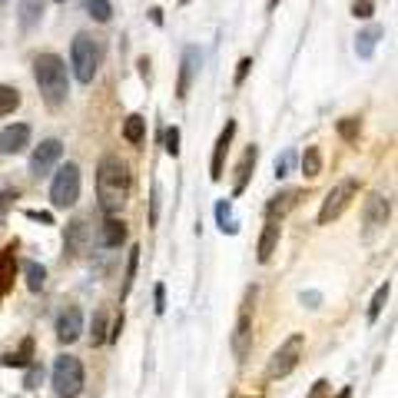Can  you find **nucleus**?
Returning a JSON list of instances; mask_svg holds the SVG:
<instances>
[{"label":"nucleus","mask_w":398,"mask_h":398,"mask_svg":"<svg viewBox=\"0 0 398 398\" xmlns=\"http://www.w3.org/2000/svg\"><path fill=\"white\" fill-rule=\"evenodd\" d=\"M57 4H63V0H57Z\"/></svg>","instance_id":"50"},{"label":"nucleus","mask_w":398,"mask_h":398,"mask_svg":"<svg viewBox=\"0 0 398 398\" xmlns=\"http://www.w3.org/2000/svg\"><path fill=\"white\" fill-rule=\"evenodd\" d=\"M140 77L150 80V60H146V57H140Z\"/></svg>","instance_id":"46"},{"label":"nucleus","mask_w":398,"mask_h":398,"mask_svg":"<svg viewBox=\"0 0 398 398\" xmlns=\"http://www.w3.org/2000/svg\"><path fill=\"white\" fill-rule=\"evenodd\" d=\"M107 312L103 309H97L93 312V322H90V342H93V345H103V342H107Z\"/></svg>","instance_id":"30"},{"label":"nucleus","mask_w":398,"mask_h":398,"mask_svg":"<svg viewBox=\"0 0 398 398\" xmlns=\"http://www.w3.org/2000/svg\"><path fill=\"white\" fill-rule=\"evenodd\" d=\"M140 246H133L130 249V256H127V272H123V299L130 295V289H133V282H136V266H140Z\"/></svg>","instance_id":"29"},{"label":"nucleus","mask_w":398,"mask_h":398,"mask_svg":"<svg viewBox=\"0 0 398 398\" xmlns=\"http://www.w3.org/2000/svg\"><path fill=\"white\" fill-rule=\"evenodd\" d=\"M60 156H63V143H60L57 136H53V140H43V143L30 153V176H37V179L47 176L50 169L60 163Z\"/></svg>","instance_id":"10"},{"label":"nucleus","mask_w":398,"mask_h":398,"mask_svg":"<svg viewBox=\"0 0 398 398\" xmlns=\"http://www.w3.org/2000/svg\"><path fill=\"white\" fill-rule=\"evenodd\" d=\"M372 14H375V4H372V0H355V4H352V17L369 20Z\"/></svg>","instance_id":"37"},{"label":"nucleus","mask_w":398,"mask_h":398,"mask_svg":"<svg viewBox=\"0 0 398 398\" xmlns=\"http://www.w3.org/2000/svg\"><path fill=\"white\" fill-rule=\"evenodd\" d=\"M150 20H153L156 27H163V10H159V7H153V10H150Z\"/></svg>","instance_id":"45"},{"label":"nucleus","mask_w":398,"mask_h":398,"mask_svg":"<svg viewBox=\"0 0 398 398\" xmlns=\"http://www.w3.org/2000/svg\"><path fill=\"white\" fill-rule=\"evenodd\" d=\"M0 4H4V0H0Z\"/></svg>","instance_id":"51"},{"label":"nucleus","mask_w":398,"mask_h":398,"mask_svg":"<svg viewBox=\"0 0 398 398\" xmlns=\"http://www.w3.org/2000/svg\"><path fill=\"white\" fill-rule=\"evenodd\" d=\"M143 136H146V117L143 113H130L127 123H123V140L133 146L143 143Z\"/></svg>","instance_id":"25"},{"label":"nucleus","mask_w":398,"mask_h":398,"mask_svg":"<svg viewBox=\"0 0 398 398\" xmlns=\"http://www.w3.org/2000/svg\"><path fill=\"white\" fill-rule=\"evenodd\" d=\"M233 136H236V120H226L223 133H219V140H216V146H213V159H209V176H213V183L223 179L226 156H229V146H233Z\"/></svg>","instance_id":"11"},{"label":"nucleus","mask_w":398,"mask_h":398,"mask_svg":"<svg viewBox=\"0 0 398 398\" xmlns=\"http://www.w3.org/2000/svg\"><path fill=\"white\" fill-rule=\"evenodd\" d=\"M23 276H27V289L30 292H43L47 286V269L40 263H23Z\"/></svg>","instance_id":"27"},{"label":"nucleus","mask_w":398,"mask_h":398,"mask_svg":"<svg viewBox=\"0 0 398 398\" xmlns=\"http://www.w3.org/2000/svg\"><path fill=\"white\" fill-rule=\"evenodd\" d=\"M80 335H83V312H80V305H67L57 315V339L63 345H73Z\"/></svg>","instance_id":"12"},{"label":"nucleus","mask_w":398,"mask_h":398,"mask_svg":"<svg viewBox=\"0 0 398 398\" xmlns=\"http://www.w3.org/2000/svg\"><path fill=\"white\" fill-rule=\"evenodd\" d=\"M389 216H392V203H389V196H382V193H372L365 203H362V223H365V236H375L382 229V226L389 223Z\"/></svg>","instance_id":"9"},{"label":"nucleus","mask_w":398,"mask_h":398,"mask_svg":"<svg viewBox=\"0 0 398 398\" xmlns=\"http://www.w3.org/2000/svg\"><path fill=\"white\" fill-rule=\"evenodd\" d=\"M23 216L33 219V223H40V226H53V216L43 213V209H23Z\"/></svg>","instance_id":"39"},{"label":"nucleus","mask_w":398,"mask_h":398,"mask_svg":"<svg viewBox=\"0 0 398 398\" xmlns=\"http://www.w3.org/2000/svg\"><path fill=\"white\" fill-rule=\"evenodd\" d=\"M302 349H305V335H302V332L289 335L279 349L272 352L266 375H269V379H286L289 372H295V365H299V359H302Z\"/></svg>","instance_id":"8"},{"label":"nucleus","mask_w":398,"mask_h":398,"mask_svg":"<svg viewBox=\"0 0 398 398\" xmlns=\"http://www.w3.org/2000/svg\"><path fill=\"white\" fill-rule=\"evenodd\" d=\"M349 395H352V389H342V395H339V398H349Z\"/></svg>","instance_id":"47"},{"label":"nucleus","mask_w":398,"mask_h":398,"mask_svg":"<svg viewBox=\"0 0 398 398\" xmlns=\"http://www.w3.org/2000/svg\"><path fill=\"white\" fill-rule=\"evenodd\" d=\"M196 73H199V47H186L183 60H179V83H176V100L189 97V87H193Z\"/></svg>","instance_id":"13"},{"label":"nucleus","mask_w":398,"mask_h":398,"mask_svg":"<svg viewBox=\"0 0 398 398\" xmlns=\"http://www.w3.org/2000/svg\"><path fill=\"white\" fill-rule=\"evenodd\" d=\"M130 189H133V176H130L127 163L120 156H103L97 166V199L100 209L107 216H117L130 199Z\"/></svg>","instance_id":"1"},{"label":"nucleus","mask_w":398,"mask_h":398,"mask_svg":"<svg viewBox=\"0 0 398 398\" xmlns=\"http://www.w3.org/2000/svg\"><path fill=\"white\" fill-rule=\"evenodd\" d=\"M179 4H189V0H179Z\"/></svg>","instance_id":"49"},{"label":"nucleus","mask_w":398,"mask_h":398,"mask_svg":"<svg viewBox=\"0 0 398 398\" xmlns=\"http://www.w3.org/2000/svg\"><path fill=\"white\" fill-rule=\"evenodd\" d=\"M40 382H43V365H40V362H30V365H27V379H23V389L33 392V389H40Z\"/></svg>","instance_id":"34"},{"label":"nucleus","mask_w":398,"mask_h":398,"mask_svg":"<svg viewBox=\"0 0 398 398\" xmlns=\"http://www.w3.org/2000/svg\"><path fill=\"white\" fill-rule=\"evenodd\" d=\"M153 302H156V305H153L156 315H163V312H166V286H163V282L153 289Z\"/></svg>","instance_id":"40"},{"label":"nucleus","mask_w":398,"mask_h":398,"mask_svg":"<svg viewBox=\"0 0 398 398\" xmlns=\"http://www.w3.org/2000/svg\"><path fill=\"white\" fill-rule=\"evenodd\" d=\"M279 236H282V226L276 223V219H266L263 226V236H259V246H256V259L259 263H269L272 256H276V249H279Z\"/></svg>","instance_id":"18"},{"label":"nucleus","mask_w":398,"mask_h":398,"mask_svg":"<svg viewBox=\"0 0 398 398\" xmlns=\"http://www.w3.org/2000/svg\"><path fill=\"white\" fill-rule=\"evenodd\" d=\"M302 199V189H282L279 196H272L269 203H266V219H276L282 223V216H289Z\"/></svg>","instance_id":"17"},{"label":"nucleus","mask_w":398,"mask_h":398,"mask_svg":"<svg viewBox=\"0 0 398 398\" xmlns=\"http://www.w3.org/2000/svg\"><path fill=\"white\" fill-rule=\"evenodd\" d=\"M256 295L259 289L249 286L239 302V315H236V329H233V352L236 359H246L249 355V345H253V315H256Z\"/></svg>","instance_id":"5"},{"label":"nucleus","mask_w":398,"mask_h":398,"mask_svg":"<svg viewBox=\"0 0 398 398\" xmlns=\"http://www.w3.org/2000/svg\"><path fill=\"white\" fill-rule=\"evenodd\" d=\"M302 173L315 179L322 173V150L319 146H305V153H302Z\"/></svg>","instance_id":"26"},{"label":"nucleus","mask_w":398,"mask_h":398,"mask_svg":"<svg viewBox=\"0 0 398 398\" xmlns=\"http://www.w3.org/2000/svg\"><path fill=\"white\" fill-rule=\"evenodd\" d=\"M30 359H33V339H30V335L20 342L14 352H4V365H7V369H27Z\"/></svg>","instance_id":"22"},{"label":"nucleus","mask_w":398,"mask_h":398,"mask_svg":"<svg viewBox=\"0 0 398 398\" xmlns=\"http://www.w3.org/2000/svg\"><path fill=\"white\" fill-rule=\"evenodd\" d=\"M292 159H295V153H292V150H286L282 156H276V166H272V169H276V179H282V176H289Z\"/></svg>","instance_id":"36"},{"label":"nucleus","mask_w":398,"mask_h":398,"mask_svg":"<svg viewBox=\"0 0 398 398\" xmlns=\"http://www.w3.org/2000/svg\"><path fill=\"white\" fill-rule=\"evenodd\" d=\"M156 216H159V186L153 183V199H150V223H156Z\"/></svg>","instance_id":"43"},{"label":"nucleus","mask_w":398,"mask_h":398,"mask_svg":"<svg viewBox=\"0 0 398 398\" xmlns=\"http://www.w3.org/2000/svg\"><path fill=\"white\" fill-rule=\"evenodd\" d=\"M309 398H329V382H325V379L315 382V385H312V392H309Z\"/></svg>","instance_id":"44"},{"label":"nucleus","mask_w":398,"mask_h":398,"mask_svg":"<svg viewBox=\"0 0 398 398\" xmlns=\"http://www.w3.org/2000/svg\"><path fill=\"white\" fill-rule=\"evenodd\" d=\"M77 199H80V166L67 163L53 173L50 203H53V209H70V206H77Z\"/></svg>","instance_id":"6"},{"label":"nucleus","mask_w":398,"mask_h":398,"mask_svg":"<svg viewBox=\"0 0 398 398\" xmlns=\"http://www.w3.org/2000/svg\"><path fill=\"white\" fill-rule=\"evenodd\" d=\"M359 196V179L355 176H349V179H342L335 189H332L325 199H322V209H319V226H329L335 223L345 209L352 206V199Z\"/></svg>","instance_id":"7"},{"label":"nucleus","mask_w":398,"mask_h":398,"mask_svg":"<svg viewBox=\"0 0 398 398\" xmlns=\"http://www.w3.org/2000/svg\"><path fill=\"white\" fill-rule=\"evenodd\" d=\"M50 385H53V395L57 398H77L83 392V362L77 355H60L53 362Z\"/></svg>","instance_id":"3"},{"label":"nucleus","mask_w":398,"mask_h":398,"mask_svg":"<svg viewBox=\"0 0 398 398\" xmlns=\"http://www.w3.org/2000/svg\"><path fill=\"white\" fill-rule=\"evenodd\" d=\"M216 223H219V229H223L226 236L239 233V223L233 219V199H219V203H216Z\"/></svg>","instance_id":"24"},{"label":"nucleus","mask_w":398,"mask_h":398,"mask_svg":"<svg viewBox=\"0 0 398 398\" xmlns=\"http://www.w3.org/2000/svg\"><path fill=\"white\" fill-rule=\"evenodd\" d=\"M17 107H20V90L17 87H7V83H0V117L14 113Z\"/></svg>","instance_id":"31"},{"label":"nucleus","mask_w":398,"mask_h":398,"mask_svg":"<svg viewBox=\"0 0 398 398\" xmlns=\"http://www.w3.org/2000/svg\"><path fill=\"white\" fill-rule=\"evenodd\" d=\"M20 30H33L40 23V17H43V0H20Z\"/></svg>","instance_id":"23"},{"label":"nucleus","mask_w":398,"mask_h":398,"mask_svg":"<svg viewBox=\"0 0 398 398\" xmlns=\"http://www.w3.org/2000/svg\"><path fill=\"white\" fill-rule=\"evenodd\" d=\"M14 249H17V243L7 246V249L0 253V299L14 289V272H17V253H14Z\"/></svg>","instance_id":"20"},{"label":"nucleus","mask_w":398,"mask_h":398,"mask_svg":"<svg viewBox=\"0 0 398 398\" xmlns=\"http://www.w3.org/2000/svg\"><path fill=\"white\" fill-rule=\"evenodd\" d=\"M389 292H392V282H385V286H379V292L372 295V302H369V322H375L382 315L385 302H389Z\"/></svg>","instance_id":"33"},{"label":"nucleus","mask_w":398,"mask_h":398,"mask_svg":"<svg viewBox=\"0 0 398 398\" xmlns=\"http://www.w3.org/2000/svg\"><path fill=\"white\" fill-rule=\"evenodd\" d=\"M335 130H339V136L345 140V143H355L362 133V120L359 117H342L339 123H335Z\"/></svg>","instance_id":"32"},{"label":"nucleus","mask_w":398,"mask_h":398,"mask_svg":"<svg viewBox=\"0 0 398 398\" xmlns=\"http://www.w3.org/2000/svg\"><path fill=\"white\" fill-rule=\"evenodd\" d=\"M33 80L40 87V97L47 100V107H63L70 93V80H67V63L57 53H40L33 60Z\"/></svg>","instance_id":"2"},{"label":"nucleus","mask_w":398,"mask_h":398,"mask_svg":"<svg viewBox=\"0 0 398 398\" xmlns=\"http://www.w3.org/2000/svg\"><path fill=\"white\" fill-rule=\"evenodd\" d=\"M385 37V27H369V30H362L359 37H355V53H359L362 60H369L372 53H375V47H379V40Z\"/></svg>","instance_id":"21"},{"label":"nucleus","mask_w":398,"mask_h":398,"mask_svg":"<svg viewBox=\"0 0 398 398\" xmlns=\"http://www.w3.org/2000/svg\"><path fill=\"white\" fill-rule=\"evenodd\" d=\"M163 150L169 156H179V127H166V133H163Z\"/></svg>","instance_id":"35"},{"label":"nucleus","mask_w":398,"mask_h":398,"mask_svg":"<svg viewBox=\"0 0 398 398\" xmlns=\"http://www.w3.org/2000/svg\"><path fill=\"white\" fill-rule=\"evenodd\" d=\"M14 203H17V189H4V193H0V216L7 213Z\"/></svg>","instance_id":"42"},{"label":"nucleus","mask_w":398,"mask_h":398,"mask_svg":"<svg viewBox=\"0 0 398 398\" xmlns=\"http://www.w3.org/2000/svg\"><path fill=\"white\" fill-rule=\"evenodd\" d=\"M83 10H87L97 23H110V20H113V7H110V0H83Z\"/></svg>","instance_id":"28"},{"label":"nucleus","mask_w":398,"mask_h":398,"mask_svg":"<svg viewBox=\"0 0 398 398\" xmlns=\"http://www.w3.org/2000/svg\"><path fill=\"white\" fill-rule=\"evenodd\" d=\"M93 243V229H90V223L80 216V219H73V223H67V233H63V249H67L70 256H80L87 246Z\"/></svg>","instance_id":"14"},{"label":"nucleus","mask_w":398,"mask_h":398,"mask_svg":"<svg viewBox=\"0 0 398 398\" xmlns=\"http://www.w3.org/2000/svg\"><path fill=\"white\" fill-rule=\"evenodd\" d=\"M123 243H127V223L117 216H107L97 229V246L100 249H120Z\"/></svg>","instance_id":"15"},{"label":"nucleus","mask_w":398,"mask_h":398,"mask_svg":"<svg viewBox=\"0 0 398 398\" xmlns=\"http://www.w3.org/2000/svg\"><path fill=\"white\" fill-rule=\"evenodd\" d=\"M256 159H259V146L249 143V150L243 153L239 166H236V186H233V196H243L249 179H253V169H256Z\"/></svg>","instance_id":"19"},{"label":"nucleus","mask_w":398,"mask_h":398,"mask_svg":"<svg viewBox=\"0 0 398 398\" xmlns=\"http://www.w3.org/2000/svg\"><path fill=\"white\" fill-rule=\"evenodd\" d=\"M70 67H73V77L80 83H93L100 67V50L90 33H77L73 37V43H70Z\"/></svg>","instance_id":"4"},{"label":"nucleus","mask_w":398,"mask_h":398,"mask_svg":"<svg viewBox=\"0 0 398 398\" xmlns=\"http://www.w3.org/2000/svg\"><path fill=\"white\" fill-rule=\"evenodd\" d=\"M249 70H253V57H243L239 63H236V87H243V83H246Z\"/></svg>","instance_id":"38"},{"label":"nucleus","mask_w":398,"mask_h":398,"mask_svg":"<svg viewBox=\"0 0 398 398\" xmlns=\"http://www.w3.org/2000/svg\"><path fill=\"white\" fill-rule=\"evenodd\" d=\"M299 299H302V305H305V309H319V305H322V292H302Z\"/></svg>","instance_id":"41"},{"label":"nucleus","mask_w":398,"mask_h":398,"mask_svg":"<svg viewBox=\"0 0 398 398\" xmlns=\"http://www.w3.org/2000/svg\"><path fill=\"white\" fill-rule=\"evenodd\" d=\"M276 7H279V0H269V10H276Z\"/></svg>","instance_id":"48"},{"label":"nucleus","mask_w":398,"mask_h":398,"mask_svg":"<svg viewBox=\"0 0 398 398\" xmlns=\"http://www.w3.org/2000/svg\"><path fill=\"white\" fill-rule=\"evenodd\" d=\"M30 146V127L27 123H14V127H7L4 133H0V153L4 156H17L23 153Z\"/></svg>","instance_id":"16"}]
</instances>
